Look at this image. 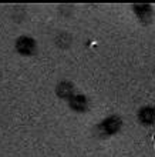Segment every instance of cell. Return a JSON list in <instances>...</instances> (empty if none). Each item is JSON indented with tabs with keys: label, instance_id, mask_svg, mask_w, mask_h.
<instances>
[{
	"label": "cell",
	"instance_id": "3",
	"mask_svg": "<svg viewBox=\"0 0 155 157\" xmlns=\"http://www.w3.org/2000/svg\"><path fill=\"white\" fill-rule=\"evenodd\" d=\"M139 120L145 124H149L154 121V110L151 107H142L139 112Z\"/></svg>",
	"mask_w": 155,
	"mask_h": 157
},
{
	"label": "cell",
	"instance_id": "1",
	"mask_svg": "<svg viewBox=\"0 0 155 157\" xmlns=\"http://www.w3.org/2000/svg\"><path fill=\"white\" fill-rule=\"evenodd\" d=\"M120 127H121V120H120V117L113 116V117H107V119L102 121L101 126H100V130H101V132H105L107 134H111V133L117 132Z\"/></svg>",
	"mask_w": 155,
	"mask_h": 157
},
{
	"label": "cell",
	"instance_id": "4",
	"mask_svg": "<svg viewBox=\"0 0 155 157\" xmlns=\"http://www.w3.org/2000/svg\"><path fill=\"white\" fill-rule=\"evenodd\" d=\"M73 93V84L68 82H63L57 86V94L60 97H68Z\"/></svg>",
	"mask_w": 155,
	"mask_h": 157
},
{
	"label": "cell",
	"instance_id": "6",
	"mask_svg": "<svg viewBox=\"0 0 155 157\" xmlns=\"http://www.w3.org/2000/svg\"><path fill=\"white\" fill-rule=\"evenodd\" d=\"M71 106H73V109H80V106H81V107H86L87 106L86 97L81 94L73 96V99H71Z\"/></svg>",
	"mask_w": 155,
	"mask_h": 157
},
{
	"label": "cell",
	"instance_id": "5",
	"mask_svg": "<svg viewBox=\"0 0 155 157\" xmlns=\"http://www.w3.org/2000/svg\"><path fill=\"white\" fill-rule=\"evenodd\" d=\"M70 43H71V36L68 33H58L57 37H56V44L61 49H65L68 47Z\"/></svg>",
	"mask_w": 155,
	"mask_h": 157
},
{
	"label": "cell",
	"instance_id": "2",
	"mask_svg": "<svg viewBox=\"0 0 155 157\" xmlns=\"http://www.w3.org/2000/svg\"><path fill=\"white\" fill-rule=\"evenodd\" d=\"M16 46H17V50L23 54H31L34 52V47H36L34 40L31 37H26V36L17 39Z\"/></svg>",
	"mask_w": 155,
	"mask_h": 157
}]
</instances>
